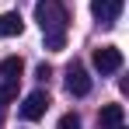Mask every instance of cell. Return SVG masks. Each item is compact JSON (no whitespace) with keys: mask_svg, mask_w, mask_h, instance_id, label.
Wrapping results in <instances>:
<instances>
[{"mask_svg":"<svg viewBox=\"0 0 129 129\" xmlns=\"http://www.w3.org/2000/svg\"><path fill=\"white\" fill-rule=\"evenodd\" d=\"M35 21L45 35V49H63L66 42V7L63 0H39L35 4Z\"/></svg>","mask_w":129,"mask_h":129,"instance_id":"obj_1","label":"cell"},{"mask_svg":"<svg viewBox=\"0 0 129 129\" xmlns=\"http://www.w3.org/2000/svg\"><path fill=\"white\" fill-rule=\"evenodd\" d=\"M94 66H98V73H115V70H122V49H119V45H101V49H94Z\"/></svg>","mask_w":129,"mask_h":129,"instance_id":"obj_2","label":"cell"},{"mask_svg":"<svg viewBox=\"0 0 129 129\" xmlns=\"http://www.w3.org/2000/svg\"><path fill=\"white\" fill-rule=\"evenodd\" d=\"M66 91H70L73 98L91 94V77H87V70L80 63H70V66H66Z\"/></svg>","mask_w":129,"mask_h":129,"instance_id":"obj_3","label":"cell"},{"mask_svg":"<svg viewBox=\"0 0 129 129\" xmlns=\"http://www.w3.org/2000/svg\"><path fill=\"white\" fill-rule=\"evenodd\" d=\"M122 7H126V0H91V14L101 24H115L119 14H122Z\"/></svg>","mask_w":129,"mask_h":129,"instance_id":"obj_4","label":"cell"},{"mask_svg":"<svg viewBox=\"0 0 129 129\" xmlns=\"http://www.w3.org/2000/svg\"><path fill=\"white\" fill-rule=\"evenodd\" d=\"M45 108H49V94H45V91H31V94L24 98V105H21V115L28 122H35V119L45 115Z\"/></svg>","mask_w":129,"mask_h":129,"instance_id":"obj_5","label":"cell"},{"mask_svg":"<svg viewBox=\"0 0 129 129\" xmlns=\"http://www.w3.org/2000/svg\"><path fill=\"white\" fill-rule=\"evenodd\" d=\"M98 122H101V129H122V122H126V108H122V105H105L101 115H98Z\"/></svg>","mask_w":129,"mask_h":129,"instance_id":"obj_6","label":"cell"},{"mask_svg":"<svg viewBox=\"0 0 129 129\" xmlns=\"http://www.w3.org/2000/svg\"><path fill=\"white\" fill-rule=\"evenodd\" d=\"M24 31V21H21V14H0V39H14V35H21Z\"/></svg>","mask_w":129,"mask_h":129,"instance_id":"obj_7","label":"cell"},{"mask_svg":"<svg viewBox=\"0 0 129 129\" xmlns=\"http://www.w3.org/2000/svg\"><path fill=\"white\" fill-rule=\"evenodd\" d=\"M21 70H24L21 56H7V59L0 63V73H4V80H18V77H21Z\"/></svg>","mask_w":129,"mask_h":129,"instance_id":"obj_8","label":"cell"},{"mask_svg":"<svg viewBox=\"0 0 129 129\" xmlns=\"http://www.w3.org/2000/svg\"><path fill=\"white\" fill-rule=\"evenodd\" d=\"M14 98H18V80H4V84H0V105L14 101Z\"/></svg>","mask_w":129,"mask_h":129,"instance_id":"obj_9","label":"cell"},{"mask_svg":"<svg viewBox=\"0 0 129 129\" xmlns=\"http://www.w3.org/2000/svg\"><path fill=\"white\" fill-rule=\"evenodd\" d=\"M56 129H80V115H73V112H70V115H63Z\"/></svg>","mask_w":129,"mask_h":129,"instance_id":"obj_10","label":"cell"}]
</instances>
